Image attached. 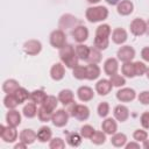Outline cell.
Instances as JSON below:
<instances>
[{
    "label": "cell",
    "mask_w": 149,
    "mask_h": 149,
    "mask_svg": "<svg viewBox=\"0 0 149 149\" xmlns=\"http://www.w3.org/2000/svg\"><path fill=\"white\" fill-rule=\"evenodd\" d=\"M59 58H61V62L69 69L76 68L79 63V58L76 54L74 47L68 43L62 49H59Z\"/></svg>",
    "instance_id": "6da1fadb"
},
{
    "label": "cell",
    "mask_w": 149,
    "mask_h": 149,
    "mask_svg": "<svg viewBox=\"0 0 149 149\" xmlns=\"http://www.w3.org/2000/svg\"><path fill=\"white\" fill-rule=\"evenodd\" d=\"M108 9L105 6H92L88 7L85 12V17L91 23H97L105 21L108 17Z\"/></svg>",
    "instance_id": "7a4b0ae2"
},
{
    "label": "cell",
    "mask_w": 149,
    "mask_h": 149,
    "mask_svg": "<svg viewBox=\"0 0 149 149\" xmlns=\"http://www.w3.org/2000/svg\"><path fill=\"white\" fill-rule=\"evenodd\" d=\"M68 112L70 116L76 118L78 121H86L90 118V108L84 104H76V101L69 105Z\"/></svg>",
    "instance_id": "3957f363"
},
{
    "label": "cell",
    "mask_w": 149,
    "mask_h": 149,
    "mask_svg": "<svg viewBox=\"0 0 149 149\" xmlns=\"http://www.w3.org/2000/svg\"><path fill=\"white\" fill-rule=\"evenodd\" d=\"M50 44L56 49H62L66 44V34L63 29H55L49 36Z\"/></svg>",
    "instance_id": "277c9868"
},
{
    "label": "cell",
    "mask_w": 149,
    "mask_h": 149,
    "mask_svg": "<svg viewBox=\"0 0 149 149\" xmlns=\"http://www.w3.org/2000/svg\"><path fill=\"white\" fill-rule=\"evenodd\" d=\"M17 130L16 127H12V126H3L0 125V137L3 142L6 143H13L17 140Z\"/></svg>",
    "instance_id": "5b68a950"
},
{
    "label": "cell",
    "mask_w": 149,
    "mask_h": 149,
    "mask_svg": "<svg viewBox=\"0 0 149 149\" xmlns=\"http://www.w3.org/2000/svg\"><path fill=\"white\" fill-rule=\"evenodd\" d=\"M69 118H70L69 112L65 111L64 108H59V109H56L54 112L52 118H51V122L54 123V126H56L58 128H62V127L68 125Z\"/></svg>",
    "instance_id": "8992f818"
},
{
    "label": "cell",
    "mask_w": 149,
    "mask_h": 149,
    "mask_svg": "<svg viewBox=\"0 0 149 149\" xmlns=\"http://www.w3.org/2000/svg\"><path fill=\"white\" fill-rule=\"evenodd\" d=\"M136 55V51L135 49L132 47V45H122L118 49V52H116V58L125 63V62H132L134 59Z\"/></svg>",
    "instance_id": "52a82bcc"
},
{
    "label": "cell",
    "mask_w": 149,
    "mask_h": 149,
    "mask_svg": "<svg viewBox=\"0 0 149 149\" xmlns=\"http://www.w3.org/2000/svg\"><path fill=\"white\" fill-rule=\"evenodd\" d=\"M129 29L134 36H142L147 31V21L141 17H136L130 22Z\"/></svg>",
    "instance_id": "ba28073f"
},
{
    "label": "cell",
    "mask_w": 149,
    "mask_h": 149,
    "mask_svg": "<svg viewBox=\"0 0 149 149\" xmlns=\"http://www.w3.org/2000/svg\"><path fill=\"white\" fill-rule=\"evenodd\" d=\"M23 51L28 56H36L42 51V43L38 40H28L23 44Z\"/></svg>",
    "instance_id": "9c48e42d"
},
{
    "label": "cell",
    "mask_w": 149,
    "mask_h": 149,
    "mask_svg": "<svg viewBox=\"0 0 149 149\" xmlns=\"http://www.w3.org/2000/svg\"><path fill=\"white\" fill-rule=\"evenodd\" d=\"M79 24L78 19L72 14H63L59 19V29H73Z\"/></svg>",
    "instance_id": "30bf717a"
},
{
    "label": "cell",
    "mask_w": 149,
    "mask_h": 149,
    "mask_svg": "<svg viewBox=\"0 0 149 149\" xmlns=\"http://www.w3.org/2000/svg\"><path fill=\"white\" fill-rule=\"evenodd\" d=\"M88 34L90 33H88L87 27L83 24H78L76 28L71 30V35L77 43H84L88 38Z\"/></svg>",
    "instance_id": "8fae6325"
},
{
    "label": "cell",
    "mask_w": 149,
    "mask_h": 149,
    "mask_svg": "<svg viewBox=\"0 0 149 149\" xmlns=\"http://www.w3.org/2000/svg\"><path fill=\"white\" fill-rule=\"evenodd\" d=\"M115 97L120 102H130L136 98V92L134 88L122 87L116 92Z\"/></svg>",
    "instance_id": "7c38bea8"
},
{
    "label": "cell",
    "mask_w": 149,
    "mask_h": 149,
    "mask_svg": "<svg viewBox=\"0 0 149 149\" xmlns=\"http://www.w3.org/2000/svg\"><path fill=\"white\" fill-rule=\"evenodd\" d=\"M119 70V59L114 58V57H109L104 62V72L107 76H113L115 73H118Z\"/></svg>",
    "instance_id": "4fadbf2b"
},
{
    "label": "cell",
    "mask_w": 149,
    "mask_h": 149,
    "mask_svg": "<svg viewBox=\"0 0 149 149\" xmlns=\"http://www.w3.org/2000/svg\"><path fill=\"white\" fill-rule=\"evenodd\" d=\"M64 76H65L64 64L62 62L52 64V66L50 69V77H51V79L56 80V81H59V80H62L64 78Z\"/></svg>",
    "instance_id": "5bb4252c"
},
{
    "label": "cell",
    "mask_w": 149,
    "mask_h": 149,
    "mask_svg": "<svg viewBox=\"0 0 149 149\" xmlns=\"http://www.w3.org/2000/svg\"><path fill=\"white\" fill-rule=\"evenodd\" d=\"M77 97L81 102H88L94 98V92L93 88H91L90 86H80L77 90Z\"/></svg>",
    "instance_id": "9a60e30c"
},
{
    "label": "cell",
    "mask_w": 149,
    "mask_h": 149,
    "mask_svg": "<svg viewBox=\"0 0 149 149\" xmlns=\"http://www.w3.org/2000/svg\"><path fill=\"white\" fill-rule=\"evenodd\" d=\"M101 130L106 135H113L118 132V123L113 118H105V120L101 122Z\"/></svg>",
    "instance_id": "2e32d148"
},
{
    "label": "cell",
    "mask_w": 149,
    "mask_h": 149,
    "mask_svg": "<svg viewBox=\"0 0 149 149\" xmlns=\"http://www.w3.org/2000/svg\"><path fill=\"white\" fill-rule=\"evenodd\" d=\"M111 38H112L113 43L119 44V45H122V44L128 40V34H127L126 29L119 27V28H115V29L112 31Z\"/></svg>",
    "instance_id": "e0dca14e"
},
{
    "label": "cell",
    "mask_w": 149,
    "mask_h": 149,
    "mask_svg": "<svg viewBox=\"0 0 149 149\" xmlns=\"http://www.w3.org/2000/svg\"><path fill=\"white\" fill-rule=\"evenodd\" d=\"M113 115H114V119L120 121V122H125L128 120L129 118V109L127 106L125 105H116L113 109Z\"/></svg>",
    "instance_id": "ac0fdd59"
},
{
    "label": "cell",
    "mask_w": 149,
    "mask_h": 149,
    "mask_svg": "<svg viewBox=\"0 0 149 149\" xmlns=\"http://www.w3.org/2000/svg\"><path fill=\"white\" fill-rule=\"evenodd\" d=\"M19 139H20L19 141H22V142H24L26 144L29 146V144H33L37 140V133L34 132L30 128H24L19 134Z\"/></svg>",
    "instance_id": "d6986e66"
},
{
    "label": "cell",
    "mask_w": 149,
    "mask_h": 149,
    "mask_svg": "<svg viewBox=\"0 0 149 149\" xmlns=\"http://www.w3.org/2000/svg\"><path fill=\"white\" fill-rule=\"evenodd\" d=\"M134 10V3L130 0H121L116 5V12L121 16H128Z\"/></svg>",
    "instance_id": "ffe728a7"
},
{
    "label": "cell",
    "mask_w": 149,
    "mask_h": 149,
    "mask_svg": "<svg viewBox=\"0 0 149 149\" xmlns=\"http://www.w3.org/2000/svg\"><path fill=\"white\" fill-rule=\"evenodd\" d=\"M113 88L112 83L109 81V79H100L97 81L95 84V92L99 95H107Z\"/></svg>",
    "instance_id": "44dd1931"
},
{
    "label": "cell",
    "mask_w": 149,
    "mask_h": 149,
    "mask_svg": "<svg viewBox=\"0 0 149 149\" xmlns=\"http://www.w3.org/2000/svg\"><path fill=\"white\" fill-rule=\"evenodd\" d=\"M6 122L8 126L12 127H17L21 125V113L19 111L14 109H8L6 114Z\"/></svg>",
    "instance_id": "7402d4cb"
},
{
    "label": "cell",
    "mask_w": 149,
    "mask_h": 149,
    "mask_svg": "<svg viewBox=\"0 0 149 149\" xmlns=\"http://www.w3.org/2000/svg\"><path fill=\"white\" fill-rule=\"evenodd\" d=\"M57 98H58L59 102L63 104L64 106H69L74 101V94L70 88H64V90L59 91Z\"/></svg>",
    "instance_id": "603a6c76"
},
{
    "label": "cell",
    "mask_w": 149,
    "mask_h": 149,
    "mask_svg": "<svg viewBox=\"0 0 149 149\" xmlns=\"http://www.w3.org/2000/svg\"><path fill=\"white\" fill-rule=\"evenodd\" d=\"M101 70L98 64L94 63H88L86 65V79L87 80H95L100 77Z\"/></svg>",
    "instance_id": "cb8c5ba5"
},
{
    "label": "cell",
    "mask_w": 149,
    "mask_h": 149,
    "mask_svg": "<svg viewBox=\"0 0 149 149\" xmlns=\"http://www.w3.org/2000/svg\"><path fill=\"white\" fill-rule=\"evenodd\" d=\"M52 139V130L50 127L48 126H42L40 127V129L37 130V140L41 143H45L49 142Z\"/></svg>",
    "instance_id": "d4e9b609"
},
{
    "label": "cell",
    "mask_w": 149,
    "mask_h": 149,
    "mask_svg": "<svg viewBox=\"0 0 149 149\" xmlns=\"http://www.w3.org/2000/svg\"><path fill=\"white\" fill-rule=\"evenodd\" d=\"M47 98H48V94L43 90H34L33 92H30V101L35 102L36 105H40V106L43 105Z\"/></svg>",
    "instance_id": "484cf974"
},
{
    "label": "cell",
    "mask_w": 149,
    "mask_h": 149,
    "mask_svg": "<svg viewBox=\"0 0 149 149\" xmlns=\"http://www.w3.org/2000/svg\"><path fill=\"white\" fill-rule=\"evenodd\" d=\"M37 111H38L37 105L31 101V102H27V104L23 106V108H22V114H23L27 119H33V118H35V116L37 115Z\"/></svg>",
    "instance_id": "4316f807"
},
{
    "label": "cell",
    "mask_w": 149,
    "mask_h": 149,
    "mask_svg": "<svg viewBox=\"0 0 149 149\" xmlns=\"http://www.w3.org/2000/svg\"><path fill=\"white\" fill-rule=\"evenodd\" d=\"M111 143L112 146H114L115 148H122L126 146L127 143V135L123 133H115L112 135L111 137Z\"/></svg>",
    "instance_id": "83f0119b"
},
{
    "label": "cell",
    "mask_w": 149,
    "mask_h": 149,
    "mask_svg": "<svg viewBox=\"0 0 149 149\" xmlns=\"http://www.w3.org/2000/svg\"><path fill=\"white\" fill-rule=\"evenodd\" d=\"M74 50H76V54L79 58V61H87L88 58V55H90V47L84 44V43H78L76 47H74Z\"/></svg>",
    "instance_id": "f1b7e54d"
},
{
    "label": "cell",
    "mask_w": 149,
    "mask_h": 149,
    "mask_svg": "<svg viewBox=\"0 0 149 149\" xmlns=\"http://www.w3.org/2000/svg\"><path fill=\"white\" fill-rule=\"evenodd\" d=\"M19 87H20V84H19V81L16 79H7L2 84V91L6 94L14 93Z\"/></svg>",
    "instance_id": "f546056e"
},
{
    "label": "cell",
    "mask_w": 149,
    "mask_h": 149,
    "mask_svg": "<svg viewBox=\"0 0 149 149\" xmlns=\"http://www.w3.org/2000/svg\"><path fill=\"white\" fill-rule=\"evenodd\" d=\"M81 139H83V136L80 135V133L78 134V133L72 132L66 135V143L72 148H77L81 144V141H83Z\"/></svg>",
    "instance_id": "4dcf8cb0"
},
{
    "label": "cell",
    "mask_w": 149,
    "mask_h": 149,
    "mask_svg": "<svg viewBox=\"0 0 149 149\" xmlns=\"http://www.w3.org/2000/svg\"><path fill=\"white\" fill-rule=\"evenodd\" d=\"M121 73L126 78H134L135 76V69H134V63L133 62H125L121 65Z\"/></svg>",
    "instance_id": "1f68e13d"
},
{
    "label": "cell",
    "mask_w": 149,
    "mask_h": 149,
    "mask_svg": "<svg viewBox=\"0 0 149 149\" xmlns=\"http://www.w3.org/2000/svg\"><path fill=\"white\" fill-rule=\"evenodd\" d=\"M86 62L87 63H94V64L100 63L101 62V50L97 49L94 45L90 47V55H88V58Z\"/></svg>",
    "instance_id": "d6a6232c"
},
{
    "label": "cell",
    "mask_w": 149,
    "mask_h": 149,
    "mask_svg": "<svg viewBox=\"0 0 149 149\" xmlns=\"http://www.w3.org/2000/svg\"><path fill=\"white\" fill-rule=\"evenodd\" d=\"M17 105H20V104H19V101H17V99H16L14 93H9V94L5 95V98H3V106L7 109H14V108L17 107Z\"/></svg>",
    "instance_id": "836d02e7"
},
{
    "label": "cell",
    "mask_w": 149,
    "mask_h": 149,
    "mask_svg": "<svg viewBox=\"0 0 149 149\" xmlns=\"http://www.w3.org/2000/svg\"><path fill=\"white\" fill-rule=\"evenodd\" d=\"M58 102H59V100H58V98H56L55 95H48V98L45 99V101L43 102V105H41V106H43L45 109H48L49 112H55L56 111V108H57V105H58Z\"/></svg>",
    "instance_id": "e575fe53"
},
{
    "label": "cell",
    "mask_w": 149,
    "mask_h": 149,
    "mask_svg": "<svg viewBox=\"0 0 149 149\" xmlns=\"http://www.w3.org/2000/svg\"><path fill=\"white\" fill-rule=\"evenodd\" d=\"M14 94H15V97H16V99H17V101H19L20 105L23 104V102H26L28 99H30V92H28L27 88L21 87V86L14 92Z\"/></svg>",
    "instance_id": "d590c367"
},
{
    "label": "cell",
    "mask_w": 149,
    "mask_h": 149,
    "mask_svg": "<svg viewBox=\"0 0 149 149\" xmlns=\"http://www.w3.org/2000/svg\"><path fill=\"white\" fill-rule=\"evenodd\" d=\"M111 34H112V29H111V26L107 24V23H102L100 26L97 27L95 29V36H100V37H111Z\"/></svg>",
    "instance_id": "8d00e7d4"
},
{
    "label": "cell",
    "mask_w": 149,
    "mask_h": 149,
    "mask_svg": "<svg viewBox=\"0 0 149 149\" xmlns=\"http://www.w3.org/2000/svg\"><path fill=\"white\" fill-rule=\"evenodd\" d=\"M93 45L99 49V50H106L109 45V38L108 37H100V36H94L93 40Z\"/></svg>",
    "instance_id": "74e56055"
},
{
    "label": "cell",
    "mask_w": 149,
    "mask_h": 149,
    "mask_svg": "<svg viewBox=\"0 0 149 149\" xmlns=\"http://www.w3.org/2000/svg\"><path fill=\"white\" fill-rule=\"evenodd\" d=\"M91 140V142L93 143V144H95V146H101V144H104L105 142H106V134L102 132V130H95L94 132V134L92 135V137L90 139Z\"/></svg>",
    "instance_id": "f35d334b"
},
{
    "label": "cell",
    "mask_w": 149,
    "mask_h": 149,
    "mask_svg": "<svg viewBox=\"0 0 149 149\" xmlns=\"http://www.w3.org/2000/svg\"><path fill=\"white\" fill-rule=\"evenodd\" d=\"M72 76L73 78L78 80L86 79V65H77L76 68L72 69Z\"/></svg>",
    "instance_id": "ab89813d"
},
{
    "label": "cell",
    "mask_w": 149,
    "mask_h": 149,
    "mask_svg": "<svg viewBox=\"0 0 149 149\" xmlns=\"http://www.w3.org/2000/svg\"><path fill=\"white\" fill-rule=\"evenodd\" d=\"M52 112H49L48 109H45L43 106H40L38 111H37V118L41 122H48V121H51V118H52Z\"/></svg>",
    "instance_id": "60d3db41"
},
{
    "label": "cell",
    "mask_w": 149,
    "mask_h": 149,
    "mask_svg": "<svg viewBox=\"0 0 149 149\" xmlns=\"http://www.w3.org/2000/svg\"><path fill=\"white\" fill-rule=\"evenodd\" d=\"M109 81L112 83L113 87H122L126 84V77L119 73H115L109 77Z\"/></svg>",
    "instance_id": "b9f144b4"
},
{
    "label": "cell",
    "mask_w": 149,
    "mask_h": 149,
    "mask_svg": "<svg viewBox=\"0 0 149 149\" xmlns=\"http://www.w3.org/2000/svg\"><path fill=\"white\" fill-rule=\"evenodd\" d=\"M97 112H98V115L100 118H107L109 112H111V107H109V104L107 101H102L98 105L97 107Z\"/></svg>",
    "instance_id": "7bdbcfd3"
},
{
    "label": "cell",
    "mask_w": 149,
    "mask_h": 149,
    "mask_svg": "<svg viewBox=\"0 0 149 149\" xmlns=\"http://www.w3.org/2000/svg\"><path fill=\"white\" fill-rule=\"evenodd\" d=\"M147 65L143 63V62H140V61H136L134 62V69H135V76L136 77H141L143 74H146V71H147Z\"/></svg>",
    "instance_id": "ee69618b"
},
{
    "label": "cell",
    "mask_w": 149,
    "mask_h": 149,
    "mask_svg": "<svg viewBox=\"0 0 149 149\" xmlns=\"http://www.w3.org/2000/svg\"><path fill=\"white\" fill-rule=\"evenodd\" d=\"M49 148L50 149H64L65 142L61 137H54L49 141Z\"/></svg>",
    "instance_id": "f6af8a7d"
},
{
    "label": "cell",
    "mask_w": 149,
    "mask_h": 149,
    "mask_svg": "<svg viewBox=\"0 0 149 149\" xmlns=\"http://www.w3.org/2000/svg\"><path fill=\"white\" fill-rule=\"evenodd\" d=\"M94 132H95V129H94L91 125H84V126H81V128H80V135H81L84 139H91L92 135L94 134Z\"/></svg>",
    "instance_id": "bcb514c9"
},
{
    "label": "cell",
    "mask_w": 149,
    "mask_h": 149,
    "mask_svg": "<svg viewBox=\"0 0 149 149\" xmlns=\"http://www.w3.org/2000/svg\"><path fill=\"white\" fill-rule=\"evenodd\" d=\"M133 139L137 142H143L148 139V133H147V130H144V128L143 129H136L133 133Z\"/></svg>",
    "instance_id": "7dc6e473"
},
{
    "label": "cell",
    "mask_w": 149,
    "mask_h": 149,
    "mask_svg": "<svg viewBox=\"0 0 149 149\" xmlns=\"http://www.w3.org/2000/svg\"><path fill=\"white\" fill-rule=\"evenodd\" d=\"M140 122H141V126L142 128L144 129H149V112L146 111L141 114L140 116Z\"/></svg>",
    "instance_id": "c3c4849f"
},
{
    "label": "cell",
    "mask_w": 149,
    "mask_h": 149,
    "mask_svg": "<svg viewBox=\"0 0 149 149\" xmlns=\"http://www.w3.org/2000/svg\"><path fill=\"white\" fill-rule=\"evenodd\" d=\"M137 100L142 105H149V91H142V92H140V94L137 95Z\"/></svg>",
    "instance_id": "681fc988"
},
{
    "label": "cell",
    "mask_w": 149,
    "mask_h": 149,
    "mask_svg": "<svg viewBox=\"0 0 149 149\" xmlns=\"http://www.w3.org/2000/svg\"><path fill=\"white\" fill-rule=\"evenodd\" d=\"M141 57L144 62H148L149 63V47H144L142 48L141 50Z\"/></svg>",
    "instance_id": "f907efd6"
},
{
    "label": "cell",
    "mask_w": 149,
    "mask_h": 149,
    "mask_svg": "<svg viewBox=\"0 0 149 149\" xmlns=\"http://www.w3.org/2000/svg\"><path fill=\"white\" fill-rule=\"evenodd\" d=\"M125 148H126V149H132V148H136V149H139V148H140V142H137V141L134 140V142L126 143Z\"/></svg>",
    "instance_id": "816d5d0a"
},
{
    "label": "cell",
    "mask_w": 149,
    "mask_h": 149,
    "mask_svg": "<svg viewBox=\"0 0 149 149\" xmlns=\"http://www.w3.org/2000/svg\"><path fill=\"white\" fill-rule=\"evenodd\" d=\"M27 146H28V144H26L24 142L19 141V143H16V144L14 146V149H24V148H27Z\"/></svg>",
    "instance_id": "f5cc1de1"
},
{
    "label": "cell",
    "mask_w": 149,
    "mask_h": 149,
    "mask_svg": "<svg viewBox=\"0 0 149 149\" xmlns=\"http://www.w3.org/2000/svg\"><path fill=\"white\" fill-rule=\"evenodd\" d=\"M108 5H111V6H116L121 0H105Z\"/></svg>",
    "instance_id": "db71d44e"
},
{
    "label": "cell",
    "mask_w": 149,
    "mask_h": 149,
    "mask_svg": "<svg viewBox=\"0 0 149 149\" xmlns=\"http://www.w3.org/2000/svg\"><path fill=\"white\" fill-rule=\"evenodd\" d=\"M142 147H143L144 149H149V140H148V139L142 142Z\"/></svg>",
    "instance_id": "11a10c76"
},
{
    "label": "cell",
    "mask_w": 149,
    "mask_h": 149,
    "mask_svg": "<svg viewBox=\"0 0 149 149\" xmlns=\"http://www.w3.org/2000/svg\"><path fill=\"white\" fill-rule=\"evenodd\" d=\"M88 3H91V5H97V3H99L101 0H86Z\"/></svg>",
    "instance_id": "9f6ffc18"
},
{
    "label": "cell",
    "mask_w": 149,
    "mask_h": 149,
    "mask_svg": "<svg viewBox=\"0 0 149 149\" xmlns=\"http://www.w3.org/2000/svg\"><path fill=\"white\" fill-rule=\"evenodd\" d=\"M146 34L149 36V20L147 21V31H146Z\"/></svg>",
    "instance_id": "6f0895ef"
},
{
    "label": "cell",
    "mask_w": 149,
    "mask_h": 149,
    "mask_svg": "<svg viewBox=\"0 0 149 149\" xmlns=\"http://www.w3.org/2000/svg\"><path fill=\"white\" fill-rule=\"evenodd\" d=\"M146 76H147V78L149 79V66L147 68V71H146Z\"/></svg>",
    "instance_id": "680465c9"
}]
</instances>
